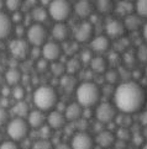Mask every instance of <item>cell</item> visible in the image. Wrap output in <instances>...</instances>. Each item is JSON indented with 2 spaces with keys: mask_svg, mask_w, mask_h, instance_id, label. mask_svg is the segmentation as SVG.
<instances>
[{
  "mask_svg": "<svg viewBox=\"0 0 147 149\" xmlns=\"http://www.w3.org/2000/svg\"><path fill=\"white\" fill-rule=\"evenodd\" d=\"M52 130L51 127L48 125H43L42 127H40L38 128V133H40V138L41 139H50L51 136H52Z\"/></svg>",
  "mask_w": 147,
  "mask_h": 149,
  "instance_id": "f35d334b",
  "label": "cell"
},
{
  "mask_svg": "<svg viewBox=\"0 0 147 149\" xmlns=\"http://www.w3.org/2000/svg\"><path fill=\"white\" fill-rule=\"evenodd\" d=\"M73 36L74 41L78 43H85L90 41L94 36V25L89 20H82L73 29Z\"/></svg>",
  "mask_w": 147,
  "mask_h": 149,
  "instance_id": "ba28073f",
  "label": "cell"
},
{
  "mask_svg": "<svg viewBox=\"0 0 147 149\" xmlns=\"http://www.w3.org/2000/svg\"><path fill=\"white\" fill-rule=\"evenodd\" d=\"M141 122H142V125L145 127L147 126V110L145 111V112H142V115H141Z\"/></svg>",
  "mask_w": 147,
  "mask_h": 149,
  "instance_id": "f907efd6",
  "label": "cell"
},
{
  "mask_svg": "<svg viewBox=\"0 0 147 149\" xmlns=\"http://www.w3.org/2000/svg\"><path fill=\"white\" fill-rule=\"evenodd\" d=\"M118 138L120 141H127L130 138V131L129 128H126V127H120L119 131H118Z\"/></svg>",
  "mask_w": 147,
  "mask_h": 149,
  "instance_id": "7bdbcfd3",
  "label": "cell"
},
{
  "mask_svg": "<svg viewBox=\"0 0 147 149\" xmlns=\"http://www.w3.org/2000/svg\"><path fill=\"white\" fill-rule=\"evenodd\" d=\"M94 116H95L99 123H110L116 118L118 109L111 102H100L99 105H97Z\"/></svg>",
  "mask_w": 147,
  "mask_h": 149,
  "instance_id": "52a82bcc",
  "label": "cell"
},
{
  "mask_svg": "<svg viewBox=\"0 0 147 149\" xmlns=\"http://www.w3.org/2000/svg\"><path fill=\"white\" fill-rule=\"evenodd\" d=\"M55 149H72L71 144H67V143H60L57 147H55Z\"/></svg>",
  "mask_w": 147,
  "mask_h": 149,
  "instance_id": "681fc988",
  "label": "cell"
},
{
  "mask_svg": "<svg viewBox=\"0 0 147 149\" xmlns=\"http://www.w3.org/2000/svg\"><path fill=\"white\" fill-rule=\"evenodd\" d=\"M64 116L66 120L69 122H76L79 118H82V113H83V107L78 104V102H72L64 109Z\"/></svg>",
  "mask_w": 147,
  "mask_h": 149,
  "instance_id": "ffe728a7",
  "label": "cell"
},
{
  "mask_svg": "<svg viewBox=\"0 0 147 149\" xmlns=\"http://www.w3.org/2000/svg\"><path fill=\"white\" fill-rule=\"evenodd\" d=\"M142 149H147V142H145V144L142 146Z\"/></svg>",
  "mask_w": 147,
  "mask_h": 149,
  "instance_id": "11a10c76",
  "label": "cell"
},
{
  "mask_svg": "<svg viewBox=\"0 0 147 149\" xmlns=\"http://www.w3.org/2000/svg\"><path fill=\"white\" fill-rule=\"evenodd\" d=\"M38 3H40V0H24V4L29 5V6L32 8V9H34L35 6H37Z\"/></svg>",
  "mask_w": 147,
  "mask_h": 149,
  "instance_id": "c3c4849f",
  "label": "cell"
},
{
  "mask_svg": "<svg viewBox=\"0 0 147 149\" xmlns=\"http://www.w3.org/2000/svg\"><path fill=\"white\" fill-rule=\"evenodd\" d=\"M135 53H136V57H137V61L142 63H147V43L141 45Z\"/></svg>",
  "mask_w": 147,
  "mask_h": 149,
  "instance_id": "74e56055",
  "label": "cell"
},
{
  "mask_svg": "<svg viewBox=\"0 0 147 149\" xmlns=\"http://www.w3.org/2000/svg\"><path fill=\"white\" fill-rule=\"evenodd\" d=\"M9 122V112L8 110L3 107V106H0V127L3 126H6Z\"/></svg>",
  "mask_w": 147,
  "mask_h": 149,
  "instance_id": "b9f144b4",
  "label": "cell"
},
{
  "mask_svg": "<svg viewBox=\"0 0 147 149\" xmlns=\"http://www.w3.org/2000/svg\"><path fill=\"white\" fill-rule=\"evenodd\" d=\"M22 5H24V0H5V9L10 13L20 11Z\"/></svg>",
  "mask_w": 147,
  "mask_h": 149,
  "instance_id": "836d02e7",
  "label": "cell"
},
{
  "mask_svg": "<svg viewBox=\"0 0 147 149\" xmlns=\"http://www.w3.org/2000/svg\"><path fill=\"white\" fill-rule=\"evenodd\" d=\"M31 16H32V20L36 24H43L45 21L48 19V10L47 8L42 6V5H37L32 9V13H31Z\"/></svg>",
  "mask_w": 147,
  "mask_h": 149,
  "instance_id": "d4e9b609",
  "label": "cell"
},
{
  "mask_svg": "<svg viewBox=\"0 0 147 149\" xmlns=\"http://www.w3.org/2000/svg\"><path fill=\"white\" fill-rule=\"evenodd\" d=\"M13 96L16 101H20V100H24L25 97V89L24 86H21V85H15L14 89H13Z\"/></svg>",
  "mask_w": 147,
  "mask_h": 149,
  "instance_id": "ab89813d",
  "label": "cell"
},
{
  "mask_svg": "<svg viewBox=\"0 0 147 149\" xmlns=\"http://www.w3.org/2000/svg\"><path fill=\"white\" fill-rule=\"evenodd\" d=\"M105 35H106L110 40H118V38H121L124 37L125 32H126V29L124 26L123 20H120L118 17H113V19H109L106 22H105Z\"/></svg>",
  "mask_w": 147,
  "mask_h": 149,
  "instance_id": "8fae6325",
  "label": "cell"
},
{
  "mask_svg": "<svg viewBox=\"0 0 147 149\" xmlns=\"http://www.w3.org/2000/svg\"><path fill=\"white\" fill-rule=\"evenodd\" d=\"M142 134H144L145 139H146V142H147V126L145 127V130H144V132H142Z\"/></svg>",
  "mask_w": 147,
  "mask_h": 149,
  "instance_id": "db71d44e",
  "label": "cell"
},
{
  "mask_svg": "<svg viewBox=\"0 0 147 149\" xmlns=\"http://www.w3.org/2000/svg\"><path fill=\"white\" fill-rule=\"evenodd\" d=\"M69 1H71V0H69Z\"/></svg>",
  "mask_w": 147,
  "mask_h": 149,
  "instance_id": "680465c9",
  "label": "cell"
},
{
  "mask_svg": "<svg viewBox=\"0 0 147 149\" xmlns=\"http://www.w3.org/2000/svg\"><path fill=\"white\" fill-rule=\"evenodd\" d=\"M135 14H137L140 17L147 19V0H136L134 4Z\"/></svg>",
  "mask_w": 147,
  "mask_h": 149,
  "instance_id": "1f68e13d",
  "label": "cell"
},
{
  "mask_svg": "<svg viewBox=\"0 0 147 149\" xmlns=\"http://www.w3.org/2000/svg\"><path fill=\"white\" fill-rule=\"evenodd\" d=\"M51 72H52V74H53L55 77L62 78L66 74V64H64V63H62V62H58V61L52 62Z\"/></svg>",
  "mask_w": 147,
  "mask_h": 149,
  "instance_id": "d6a6232c",
  "label": "cell"
},
{
  "mask_svg": "<svg viewBox=\"0 0 147 149\" xmlns=\"http://www.w3.org/2000/svg\"><path fill=\"white\" fill-rule=\"evenodd\" d=\"M123 62L125 67L130 69V68H135L136 63H137V57H136V53L134 51H125L124 56H123Z\"/></svg>",
  "mask_w": 147,
  "mask_h": 149,
  "instance_id": "f546056e",
  "label": "cell"
},
{
  "mask_svg": "<svg viewBox=\"0 0 147 149\" xmlns=\"http://www.w3.org/2000/svg\"><path fill=\"white\" fill-rule=\"evenodd\" d=\"M79 43L76 41H66L64 42V46H62V49H63V53H66V54L71 56V57H74L76 53L78 52V49H79V46H78Z\"/></svg>",
  "mask_w": 147,
  "mask_h": 149,
  "instance_id": "4dcf8cb0",
  "label": "cell"
},
{
  "mask_svg": "<svg viewBox=\"0 0 147 149\" xmlns=\"http://www.w3.org/2000/svg\"><path fill=\"white\" fill-rule=\"evenodd\" d=\"M116 118H118V122H119V126L120 127H127L130 126V123H131V121H130V115H127V113H123L121 112V115H119V117L116 116ZM115 118V120H116Z\"/></svg>",
  "mask_w": 147,
  "mask_h": 149,
  "instance_id": "60d3db41",
  "label": "cell"
},
{
  "mask_svg": "<svg viewBox=\"0 0 147 149\" xmlns=\"http://www.w3.org/2000/svg\"><path fill=\"white\" fill-rule=\"evenodd\" d=\"M5 9V0H0V11H4Z\"/></svg>",
  "mask_w": 147,
  "mask_h": 149,
  "instance_id": "f5cc1de1",
  "label": "cell"
},
{
  "mask_svg": "<svg viewBox=\"0 0 147 149\" xmlns=\"http://www.w3.org/2000/svg\"><path fill=\"white\" fill-rule=\"evenodd\" d=\"M72 33L71 31V27L68 26L66 22H56L52 27V31H51V35L53 37V40L56 42H66L69 38V36Z\"/></svg>",
  "mask_w": 147,
  "mask_h": 149,
  "instance_id": "9a60e30c",
  "label": "cell"
},
{
  "mask_svg": "<svg viewBox=\"0 0 147 149\" xmlns=\"http://www.w3.org/2000/svg\"><path fill=\"white\" fill-rule=\"evenodd\" d=\"M115 141H116L115 134L113 132L108 131V130H103L100 132H98L95 139H94V142H95L99 147H102L104 149H108L110 147H113L115 144Z\"/></svg>",
  "mask_w": 147,
  "mask_h": 149,
  "instance_id": "ac0fdd59",
  "label": "cell"
},
{
  "mask_svg": "<svg viewBox=\"0 0 147 149\" xmlns=\"http://www.w3.org/2000/svg\"><path fill=\"white\" fill-rule=\"evenodd\" d=\"M46 123L55 131V130H61V128H63V127H66L67 120H66L64 113L61 112V111H58V110H51L50 113L47 115Z\"/></svg>",
  "mask_w": 147,
  "mask_h": 149,
  "instance_id": "2e32d148",
  "label": "cell"
},
{
  "mask_svg": "<svg viewBox=\"0 0 147 149\" xmlns=\"http://www.w3.org/2000/svg\"><path fill=\"white\" fill-rule=\"evenodd\" d=\"M32 100L36 109L46 112V111L53 110L57 106V104H58V95H57V91L53 86L41 85L34 91Z\"/></svg>",
  "mask_w": 147,
  "mask_h": 149,
  "instance_id": "3957f363",
  "label": "cell"
},
{
  "mask_svg": "<svg viewBox=\"0 0 147 149\" xmlns=\"http://www.w3.org/2000/svg\"><path fill=\"white\" fill-rule=\"evenodd\" d=\"M129 48V42L125 38V36L121 37V38H118V40H115V46H114V51L115 52H125V51H127Z\"/></svg>",
  "mask_w": 147,
  "mask_h": 149,
  "instance_id": "d590c367",
  "label": "cell"
},
{
  "mask_svg": "<svg viewBox=\"0 0 147 149\" xmlns=\"http://www.w3.org/2000/svg\"><path fill=\"white\" fill-rule=\"evenodd\" d=\"M142 36H144V40L147 42V22H145L142 26Z\"/></svg>",
  "mask_w": 147,
  "mask_h": 149,
  "instance_id": "816d5d0a",
  "label": "cell"
},
{
  "mask_svg": "<svg viewBox=\"0 0 147 149\" xmlns=\"http://www.w3.org/2000/svg\"><path fill=\"white\" fill-rule=\"evenodd\" d=\"M111 47V41L106 35H99L93 37L90 40V51L92 52H97L99 54L105 53L110 49Z\"/></svg>",
  "mask_w": 147,
  "mask_h": 149,
  "instance_id": "5bb4252c",
  "label": "cell"
},
{
  "mask_svg": "<svg viewBox=\"0 0 147 149\" xmlns=\"http://www.w3.org/2000/svg\"><path fill=\"white\" fill-rule=\"evenodd\" d=\"M94 139L88 132H76L72 137V149H94Z\"/></svg>",
  "mask_w": 147,
  "mask_h": 149,
  "instance_id": "7c38bea8",
  "label": "cell"
},
{
  "mask_svg": "<svg viewBox=\"0 0 147 149\" xmlns=\"http://www.w3.org/2000/svg\"><path fill=\"white\" fill-rule=\"evenodd\" d=\"M61 86L66 90V91H73L76 90L78 86V83H77V78L72 74H64L62 78H61Z\"/></svg>",
  "mask_w": 147,
  "mask_h": 149,
  "instance_id": "484cf974",
  "label": "cell"
},
{
  "mask_svg": "<svg viewBox=\"0 0 147 149\" xmlns=\"http://www.w3.org/2000/svg\"><path fill=\"white\" fill-rule=\"evenodd\" d=\"M114 11L116 13V15H119V16L126 17V16H129L130 14H134L135 8H134V4L129 1V0H119L116 6H114Z\"/></svg>",
  "mask_w": 147,
  "mask_h": 149,
  "instance_id": "7402d4cb",
  "label": "cell"
},
{
  "mask_svg": "<svg viewBox=\"0 0 147 149\" xmlns=\"http://www.w3.org/2000/svg\"><path fill=\"white\" fill-rule=\"evenodd\" d=\"M13 112L15 115V117H20V118H26L30 112V107L27 102H25L24 100H20L18 101L16 104L14 105L13 107Z\"/></svg>",
  "mask_w": 147,
  "mask_h": 149,
  "instance_id": "4316f807",
  "label": "cell"
},
{
  "mask_svg": "<svg viewBox=\"0 0 147 149\" xmlns=\"http://www.w3.org/2000/svg\"><path fill=\"white\" fill-rule=\"evenodd\" d=\"M46 120H47V116L45 115L43 111H41L38 109L30 111L27 117H26V121H27L30 128H35V130H38L40 127L46 125Z\"/></svg>",
  "mask_w": 147,
  "mask_h": 149,
  "instance_id": "e0dca14e",
  "label": "cell"
},
{
  "mask_svg": "<svg viewBox=\"0 0 147 149\" xmlns=\"http://www.w3.org/2000/svg\"><path fill=\"white\" fill-rule=\"evenodd\" d=\"M48 32L42 24H32L26 30V41L32 47H42L47 42Z\"/></svg>",
  "mask_w": 147,
  "mask_h": 149,
  "instance_id": "8992f818",
  "label": "cell"
},
{
  "mask_svg": "<svg viewBox=\"0 0 147 149\" xmlns=\"http://www.w3.org/2000/svg\"><path fill=\"white\" fill-rule=\"evenodd\" d=\"M132 142H134V144H136V146H144L146 139H145L142 133H135V134L132 136Z\"/></svg>",
  "mask_w": 147,
  "mask_h": 149,
  "instance_id": "bcb514c9",
  "label": "cell"
},
{
  "mask_svg": "<svg viewBox=\"0 0 147 149\" xmlns=\"http://www.w3.org/2000/svg\"><path fill=\"white\" fill-rule=\"evenodd\" d=\"M123 22H124L126 31L134 32V31H137L141 26H142V17H140L137 14L134 13V14H130L129 16L124 17Z\"/></svg>",
  "mask_w": 147,
  "mask_h": 149,
  "instance_id": "44dd1931",
  "label": "cell"
},
{
  "mask_svg": "<svg viewBox=\"0 0 147 149\" xmlns=\"http://www.w3.org/2000/svg\"><path fill=\"white\" fill-rule=\"evenodd\" d=\"M94 4L90 0H77L74 6H73V11L76 13V15L82 20H87L89 17H92V15L94 13Z\"/></svg>",
  "mask_w": 147,
  "mask_h": 149,
  "instance_id": "4fadbf2b",
  "label": "cell"
},
{
  "mask_svg": "<svg viewBox=\"0 0 147 149\" xmlns=\"http://www.w3.org/2000/svg\"><path fill=\"white\" fill-rule=\"evenodd\" d=\"M104 74H105L104 75L105 80H106V83L109 85H115L120 78V73L118 70H115V69H109V70H106Z\"/></svg>",
  "mask_w": 147,
  "mask_h": 149,
  "instance_id": "e575fe53",
  "label": "cell"
},
{
  "mask_svg": "<svg viewBox=\"0 0 147 149\" xmlns=\"http://www.w3.org/2000/svg\"><path fill=\"white\" fill-rule=\"evenodd\" d=\"M63 54L62 46L56 41H47L46 43L41 47V56L47 62H56L58 61Z\"/></svg>",
  "mask_w": 147,
  "mask_h": 149,
  "instance_id": "30bf717a",
  "label": "cell"
},
{
  "mask_svg": "<svg viewBox=\"0 0 147 149\" xmlns=\"http://www.w3.org/2000/svg\"><path fill=\"white\" fill-rule=\"evenodd\" d=\"M102 90L97 83L92 80H84L83 83L78 84L76 89V99L77 102L82 107H93L99 104L102 97Z\"/></svg>",
  "mask_w": 147,
  "mask_h": 149,
  "instance_id": "7a4b0ae2",
  "label": "cell"
},
{
  "mask_svg": "<svg viewBox=\"0 0 147 149\" xmlns=\"http://www.w3.org/2000/svg\"><path fill=\"white\" fill-rule=\"evenodd\" d=\"M32 149H55V147L50 139H41L40 138L32 144Z\"/></svg>",
  "mask_w": 147,
  "mask_h": 149,
  "instance_id": "8d00e7d4",
  "label": "cell"
},
{
  "mask_svg": "<svg viewBox=\"0 0 147 149\" xmlns=\"http://www.w3.org/2000/svg\"><path fill=\"white\" fill-rule=\"evenodd\" d=\"M29 131H30V126L26 118L15 117V118L10 120L6 125V133L10 139L14 142L24 141L29 136Z\"/></svg>",
  "mask_w": 147,
  "mask_h": 149,
  "instance_id": "5b68a950",
  "label": "cell"
},
{
  "mask_svg": "<svg viewBox=\"0 0 147 149\" xmlns=\"http://www.w3.org/2000/svg\"><path fill=\"white\" fill-rule=\"evenodd\" d=\"M66 64V73L67 74H72V75H76V74L80 70V67H82V62L79 58L77 57H71L67 61Z\"/></svg>",
  "mask_w": 147,
  "mask_h": 149,
  "instance_id": "83f0119b",
  "label": "cell"
},
{
  "mask_svg": "<svg viewBox=\"0 0 147 149\" xmlns=\"http://www.w3.org/2000/svg\"><path fill=\"white\" fill-rule=\"evenodd\" d=\"M0 149H20L19 144L16 142H14V141H5L3 142L1 144H0Z\"/></svg>",
  "mask_w": 147,
  "mask_h": 149,
  "instance_id": "ee69618b",
  "label": "cell"
},
{
  "mask_svg": "<svg viewBox=\"0 0 147 149\" xmlns=\"http://www.w3.org/2000/svg\"><path fill=\"white\" fill-rule=\"evenodd\" d=\"M0 97H1V86H0Z\"/></svg>",
  "mask_w": 147,
  "mask_h": 149,
  "instance_id": "6f0895ef",
  "label": "cell"
},
{
  "mask_svg": "<svg viewBox=\"0 0 147 149\" xmlns=\"http://www.w3.org/2000/svg\"><path fill=\"white\" fill-rule=\"evenodd\" d=\"M114 0H97L95 8L100 14H110L114 11Z\"/></svg>",
  "mask_w": 147,
  "mask_h": 149,
  "instance_id": "f1b7e54d",
  "label": "cell"
},
{
  "mask_svg": "<svg viewBox=\"0 0 147 149\" xmlns=\"http://www.w3.org/2000/svg\"><path fill=\"white\" fill-rule=\"evenodd\" d=\"M90 68L94 73L97 74H104L108 70V61L103 56H95L90 61Z\"/></svg>",
  "mask_w": 147,
  "mask_h": 149,
  "instance_id": "cb8c5ba5",
  "label": "cell"
},
{
  "mask_svg": "<svg viewBox=\"0 0 147 149\" xmlns=\"http://www.w3.org/2000/svg\"><path fill=\"white\" fill-rule=\"evenodd\" d=\"M21 79H22V73H21L20 69H18V68H10L5 72V81H6L8 86L19 85Z\"/></svg>",
  "mask_w": 147,
  "mask_h": 149,
  "instance_id": "603a6c76",
  "label": "cell"
},
{
  "mask_svg": "<svg viewBox=\"0 0 147 149\" xmlns=\"http://www.w3.org/2000/svg\"><path fill=\"white\" fill-rule=\"evenodd\" d=\"M145 75H146V78H147V65H146V68H145Z\"/></svg>",
  "mask_w": 147,
  "mask_h": 149,
  "instance_id": "9f6ffc18",
  "label": "cell"
},
{
  "mask_svg": "<svg viewBox=\"0 0 147 149\" xmlns=\"http://www.w3.org/2000/svg\"><path fill=\"white\" fill-rule=\"evenodd\" d=\"M13 32L14 24L11 21V17L5 11H0V40L8 38Z\"/></svg>",
  "mask_w": 147,
  "mask_h": 149,
  "instance_id": "d6986e66",
  "label": "cell"
},
{
  "mask_svg": "<svg viewBox=\"0 0 147 149\" xmlns=\"http://www.w3.org/2000/svg\"><path fill=\"white\" fill-rule=\"evenodd\" d=\"M9 52L16 61H25L31 54V46L24 38H15L10 42Z\"/></svg>",
  "mask_w": 147,
  "mask_h": 149,
  "instance_id": "9c48e42d",
  "label": "cell"
},
{
  "mask_svg": "<svg viewBox=\"0 0 147 149\" xmlns=\"http://www.w3.org/2000/svg\"><path fill=\"white\" fill-rule=\"evenodd\" d=\"M92 56H93L92 51L85 49V51H83V52H82V54L79 56V59H80V62H82V63H90L92 58H93Z\"/></svg>",
  "mask_w": 147,
  "mask_h": 149,
  "instance_id": "f6af8a7d",
  "label": "cell"
},
{
  "mask_svg": "<svg viewBox=\"0 0 147 149\" xmlns=\"http://www.w3.org/2000/svg\"><path fill=\"white\" fill-rule=\"evenodd\" d=\"M114 105L123 113H136L142 110L146 102V94L141 85L135 80H126L114 89Z\"/></svg>",
  "mask_w": 147,
  "mask_h": 149,
  "instance_id": "6da1fadb",
  "label": "cell"
},
{
  "mask_svg": "<svg viewBox=\"0 0 147 149\" xmlns=\"http://www.w3.org/2000/svg\"><path fill=\"white\" fill-rule=\"evenodd\" d=\"M47 10L51 19L56 22H66L73 13V6L69 0H51Z\"/></svg>",
  "mask_w": 147,
  "mask_h": 149,
  "instance_id": "277c9868",
  "label": "cell"
},
{
  "mask_svg": "<svg viewBox=\"0 0 147 149\" xmlns=\"http://www.w3.org/2000/svg\"><path fill=\"white\" fill-rule=\"evenodd\" d=\"M47 62L46 59H43V58H42V59H38L37 61V65H36V68H37V70L38 72H43V70H46L47 69Z\"/></svg>",
  "mask_w": 147,
  "mask_h": 149,
  "instance_id": "7dc6e473",
  "label": "cell"
}]
</instances>
